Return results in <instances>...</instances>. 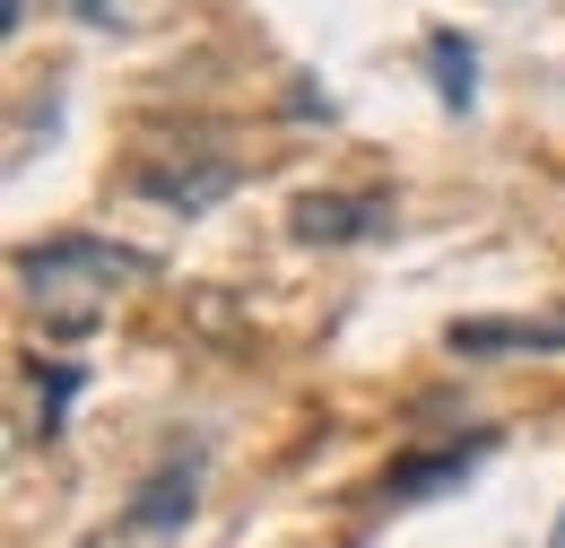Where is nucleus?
<instances>
[{"label": "nucleus", "mask_w": 565, "mask_h": 548, "mask_svg": "<svg viewBox=\"0 0 565 548\" xmlns=\"http://www.w3.org/2000/svg\"><path fill=\"white\" fill-rule=\"evenodd\" d=\"M479 462H488V435H470V444H444V453H418V462H401V471L383 479V505H392V514H401V505H426V496L461 487Z\"/></svg>", "instance_id": "20e7f679"}, {"label": "nucleus", "mask_w": 565, "mask_h": 548, "mask_svg": "<svg viewBox=\"0 0 565 548\" xmlns=\"http://www.w3.org/2000/svg\"><path fill=\"white\" fill-rule=\"evenodd\" d=\"M9 278H18V296H26L53 331L78 340V331L105 323V305H114L122 287L157 278V253L114 244V235H53V244H18V253H9Z\"/></svg>", "instance_id": "f257e3e1"}, {"label": "nucleus", "mask_w": 565, "mask_h": 548, "mask_svg": "<svg viewBox=\"0 0 565 548\" xmlns=\"http://www.w3.org/2000/svg\"><path fill=\"white\" fill-rule=\"evenodd\" d=\"M444 348H452V357H531V348H565V314H540V323H452Z\"/></svg>", "instance_id": "423d86ee"}, {"label": "nucleus", "mask_w": 565, "mask_h": 548, "mask_svg": "<svg viewBox=\"0 0 565 548\" xmlns=\"http://www.w3.org/2000/svg\"><path fill=\"white\" fill-rule=\"evenodd\" d=\"M78 548H114V540H105V531H96V540H78Z\"/></svg>", "instance_id": "9d476101"}, {"label": "nucleus", "mask_w": 565, "mask_h": 548, "mask_svg": "<svg viewBox=\"0 0 565 548\" xmlns=\"http://www.w3.org/2000/svg\"><path fill=\"white\" fill-rule=\"evenodd\" d=\"M71 18H87V27H114V0H71Z\"/></svg>", "instance_id": "1a4fd4ad"}, {"label": "nucleus", "mask_w": 565, "mask_h": 548, "mask_svg": "<svg viewBox=\"0 0 565 548\" xmlns=\"http://www.w3.org/2000/svg\"><path fill=\"white\" fill-rule=\"evenodd\" d=\"M235 183H244V166H235V157H201V166L183 157V166H148V175H140L148 201L183 209V218H192V209H210V201H226Z\"/></svg>", "instance_id": "39448f33"}, {"label": "nucleus", "mask_w": 565, "mask_h": 548, "mask_svg": "<svg viewBox=\"0 0 565 548\" xmlns=\"http://www.w3.org/2000/svg\"><path fill=\"white\" fill-rule=\"evenodd\" d=\"M426 70H435L444 114H470V105H479V53H470V35L435 27V35H426Z\"/></svg>", "instance_id": "0eeeda50"}, {"label": "nucleus", "mask_w": 565, "mask_h": 548, "mask_svg": "<svg viewBox=\"0 0 565 548\" xmlns=\"http://www.w3.org/2000/svg\"><path fill=\"white\" fill-rule=\"evenodd\" d=\"M192 505H201V444L183 453H166L157 471H148L140 487H131V531H148V540H174L183 523H192Z\"/></svg>", "instance_id": "7ed1b4c3"}, {"label": "nucleus", "mask_w": 565, "mask_h": 548, "mask_svg": "<svg viewBox=\"0 0 565 548\" xmlns=\"http://www.w3.org/2000/svg\"><path fill=\"white\" fill-rule=\"evenodd\" d=\"M78 383H87V366H71V357H44V366H35V435H44V444L62 435V418H71Z\"/></svg>", "instance_id": "6e6552de"}, {"label": "nucleus", "mask_w": 565, "mask_h": 548, "mask_svg": "<svg viewBox=\"0 0 565 548\" xmlns=\"http://www.w3.org/2000/svg\"><path fill=\"white\" fill-rule=\"evenodd\" d=\"M392 226V192H305L287 209V235L296 244H365Z\"/></svg>", "instance_id": "f03ea898"}]
</instances>
